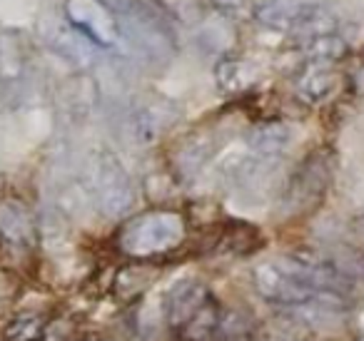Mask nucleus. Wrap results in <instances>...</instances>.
Returning <instances> with one entry per match:
<instances>
[{"label":"nucleus","instance_id":"nucleus-2","mask_svg":"<svg viewBox=\"0 0 364 341\" xmlns=\"http://www.w3.org/2000/svg\"><path fill=\"white\" fill-rule=\"evenodd\" d=\"M188 234V222L175 210H150L127 220L117 232V247L127 256H155L172 251Z\"/></svg>","mask_w":364,"mask_h":341},{"label":"nucleus","instance_id":"nucleus-4","mask_svg":"<svg viewBox=\"0 0 364 341\" xmlns=\"http://www.w3.org/2000/svg\"><path fill=\"white\" fill-rule=\"evenodd\" d=\"M38 82V63L31 38L16 28H0V102L23 107Z\"/></svg>","mask_w":364,"mask_h":341},{"label":"nucleus","instance_id":"nucleus-12","mask_svg":"<svg viewBox=\"0 0 364 341\" xmlns=\"http://www.w3.org/2000/svg\"><path fill=\"white\" fill-rule=\"evenodd\" d=\"M245 140H247L250 150L255 152V157H259V160H277L287 150L292 132L282 122H262V125H255L245 135Z\"/></svg>","mask_w":364,"mask_h":341},{"label":"nucleus","instance_id":"nucleus-17","mask_svg":"<svg viewBox=\"0 0 364 341\" xmlns=\"http://www.w3.org/2000/svg\"><path fill=\"white\" fill-rule=\"evenodd\" d=\"M92 97H95V90H92V82L87 77H73L70 82H65L60 92V102L63 110L68 115H85L92 105Z\"/></svg>","mask_w":364,"mask_h":341},{"label":"nucleus","instance_id":"nucleus-14","mask_svg":"<svg viewBox=\"0 0 364 341\" xmlns=\"http://www.w3.org/2000/svg\"><path fill=\"white\" fill-rule=\"evenodd\" d=\"M215 77H218L220 90L235 95V92H245L255 85L257 70H255L252 63L242 60V58H225L215 70Z\"/></svg>","mask_w":364,"mask_h":341},{"label":"nucleus","instance_id":"nucleus-7","mask_svg":"<svg viewBox=\"0 0 364 341\" xmlns=\"http://www.w3.org/2000/svg\"><path fill=\"white\" fill-rule=\"evenodd\" d=\"M63 18L97 50H112L122 43L117 18L105 0H65Z\"/></svg>","mask_w":364,"mask_h":341},{"label":"nucleus","instance_id":"nucleus-20","mask_svg":"<svg viewBox=\"0 0 364 341\" xmlns=\"http://www.w3.org/2000/svg\"><path fill=\"white\" fill-rule=\"evenodd\" d=\"M359 224H362V232H364V212H362V220H359Z\"/></svg>","mask_w":364,"mask_h":341},{"label":"nucleus","instance_id":"nucleus-6","mask_svg":"<svg viewBox=\"0 0 364 341\" xmlns=\"http://www.w3.org/2000/svg\"><path fill=\"white\" fill-rule=\"evenodd\" d=\"M87 190L97 210L112 220L127 215L135 205V187L130 175L125 172L122 162L107 150L92 155L87 167Z\"/></svg>","mask_w":364,"mask_h":341},{"label":"nucleus","instance_id":"nucleus-5","mask_svg":"<svg viewBox=\"0 0 364 341\" xmlns=\"http://www.w3.org/2000/svg\"><path fill=\"white\" fill-rule=\"evenodd\" d=\"M255 18L259 26L274 33H292L304 43L332 36L337 28L332 13L312 0H262L255 8Z\"/></svg>","mask_w":364,"mask_h":341},{"label":"nucleus","instance_id":"nucleus-9","mask_svg":"<svg viewBox=\"0 0 364 341\" xmlns=\"http://www.w3.org/2000/svg\"><path fill=\"white\" fill-rule=\"evenodd\" d=\"M210 299H213L210 289L198 279H182L172 284L165 294V324L172 331V336L188 324Z\"/></svg>","mask_w":364,"mask_h":341},{"label":"nucleus","instance_id":"nucleus-15","mask_svg":"<svg viewBox=\"0 0 364 341\" xmlns=\"http://www.w3.org/2000/svg\"><path fill=\"white\" fill-rule=\"evenodd\" d=\"M332 65H319V63H307L297 80V95L304 102H317L332 90Z\"/></svg>","mask_w":364,"mask_h":341},{"label":"nucleus","instance_id":"nucleus-8","mask_svg":"<svg viewBox=\"0 0 364 341\" xmlns=\"http://www.w3.org/2000/svg\"><path fill=\"white\" fill-rule=\"evenodd\" d=\"M38 36L46 43V48H50L55 55H60L63 60L80 70L90 67L97 60V48L87 38H82L65 18H43L38 26Z\"/></svg>","mask_w":364,"mask_h":341},{"label":"nucleus","instance_id":"nucleus-13","mask_svg":"<svg viewBox=\"0 0 364 341\" xmlns=\"http://www.w3.org/2000/svg\"><path fill=\"white\" fill-rule=\"evenodd\" d=\"M223 324V309H220L218 299H210L188 324L182 326L175 334L177 341H213V336L220 331Z\"/></svg>","mask_w":364,"mask_h":341},{"label":"nucleus","instance_id":"nucleus-1","mask_svg":"<svg viewBox=\"0 0 364 341\" xmlns=\"http://www.w3.org/2000/svg\"><path fill=\"white\" fill-rule=\"evenodd\" d=\"M120 26L122 40L135 48L145 60H167L175 53L167 8L162 0H105Z\"/></svg>","mask_w":364,"mask_h":341},{"label":"nucleus","instance_id":"nucleus-3","mask_svg":"<svg viewBox=\"0 0 364 341\" xmlns=\"http://www.w3.org/2000/svg\"><path fill=\"white\" fill-rule=\"evenodd\" d=\"M334 180V152L329 147L309 152L289 175L279 195V215L299 217L309 215L322 205Z\"/></svg>","mask_w":364,"mask_h":341},{"label":"nucleus","instance_id":"nucleus-16","mask_svg":"<svg viewBox=\"0 0 364 341\" xmlns=\"http://www.w3.org/2000/svg\"><path fill=\"white\" fill-rule=\"evenodd\" d=\"M46 316L38 311H21L8 321L6 331H3V341H41L46 334Z\"/></svg>","mask_w":364,"mask_h":341},{"label":"nucleus","instance_id":"nucleus-11","mask_svg":"<svg viewBox=\"0 0 364 341\" xmlns=\"http://www.w3.org/2000/svg\"><path fill=\"white\" fill-rule=\"evenodd\" d=\"M167 107L170 105H165V102H160V105H150V102H147V105L132 107L130 115H127L125 130L130 132V137L137 142V145H150V142L162 132V127L165 125L170 127V122L175 115H170Z\"/></svg>","mask_w":364,"mask_h":341},{"label":"nucleus","instance_id":"nucleus-10","mask_svg":"<svg viewBox=\"0 0 364 341\" xmlns=\"http://www.w3.org/2000/svg\"><path fill=\"white\" fill-rule=\"evenodd\" d=\"M0 239L16 249H31L38 239V224L33 212L23 202H0Z\"/></svg>","mask_w":364,"mask_h":341},{"label":"nucleus","instance_id":"nucleus-18","mask_svg":"<svg viewBox=\"0 0 364 341\" xmlns=\"http://www.w3.org/2000/svg\"><path fill=\"white\" fill-rule=\"evenodd\" d=\"M347 53V43L339 36H322L314 38V40L304 43V55L307 63H319V65H334L339 58H344Z\"/></svg>","mask_w":364,"mask_h":341},{"label":"nucleus","instance_id":"nucleus-19","mask_svg":"<svg viewBox=\"0 0 364 341\" xmlns=\"http://www.w3.org/2000/svg\"><path fill=\"white\" fill-rule=\"evenodd\" d=\"M215 6L223 8V11H235V8H240L245 3V0H213Z\"/></svg>","mask_w":364,"mask_h":341}]
</instances>
